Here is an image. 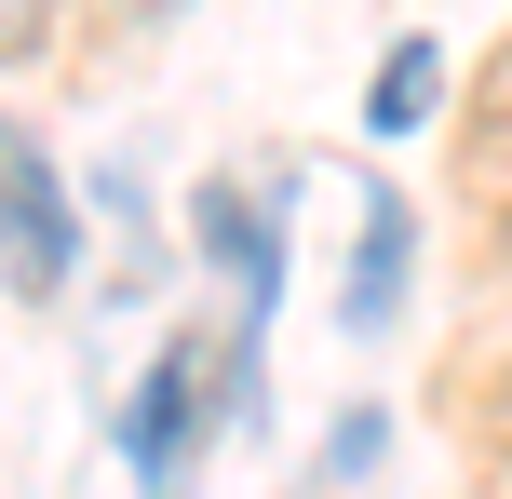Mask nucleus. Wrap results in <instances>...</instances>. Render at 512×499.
I'll list each match as a JSON object with an SVG mask.
<instances>
[{
	"instance_id": "f257e3e1",
	"label": "nucleus",
	"mask_w": 512,
	"mask_h": 499,
	"mask_svg": "<svg viewBox=\"0 0 512 499\" xmlns=\"http://www.w3.org/2000/svg\"><path fill=\"white\" fill-rule=\"evenodd\" d=\"M68 257H81V230H68V189H54L41 135L0 122V284H14V297H54Z\"/></svg>"
},
{
	"instance_id": "0eeeda50",
	"label": "nucleus",
	"mask_w": 512,
	"mask_h": 499,
	"mask_svg": "<svg viewBox=\"0 0 512 499\" xmlns=\"http://www.w3.org/2000/svg\"><path fill=\"white\" fill-rule=\"evenodd\" d=\"M122 14H189V0H122Z\"/></svg>"
},
{
	"instance_id": "f03ea898",
	"label": "nucleus",
	"mask_w": 512,
	"mask_h": 499,
	"mask_svg": "<svg viewBox=\"0 0 512 499\" xmlns=\"http://www.w3.org/2000/svg\"><path fill=\"white\" fill-rule=\"evenodd\" d=\"M189 432H203V338H176L149 378H135V405H122V459L149 486H176L189 473Z\"/></svg>"
},
{
	"instance_id": "20e7f679",
	"label": "nucleus",
	"mask_w": 512,
	"mask_h": 499,
	"mask_svg": "<svg viewBox=\"0 0 512 499\" xmlns=\"http://www.w3.org/2000/svg\"><path fill=\"white\" fill-rule=\"evenodd\" d=\"M203 257H230L243 297H270V270H283V257H270V216H256L243 189H203Z\"/></svg>"
},
{
	"instance_id": "423d86ee",
	"label": "nucleus",
	"mask_w": 512,
	"mask_h": 499,
	"mask_svg": "<svg viewBox=\"0 0 512 499\" xmlns=\"http://www.w3.org/2000/svg\"><path fill=\"white\" fill-rule=\"evenodd\" d=\"M54 14H68V0H0V68H27V54L54 41Z\"/></svg>"
},
{
	"instance_id": "7ed1b4c3",
	"label": "nucleus",
	"mask_w": 512,
	"mask_h": 499,
	"mask_svg": "<svg viewBox=\"0 0 512 499\" xmlns=\"http://www.w3.org/2000/svg\"><path fill=\"white\" fill-rule=\"evenodd\" d=\"M405 243H418V216L378 189V216H364V270H351V324H391V297H405Z\"/></svg>"
},
{
	"instance_id": "39448f33",
	"label": "nucleus",
	"mask_w": 512,
	"mask_h": 499,
	"mask_svg": "<svg viewBox=\"0 0 512 499\" xmlns=\"http://www.w3.org/2000/svg\"><path fill=\"white\" fill-rule=\"evenodd\" d=\"M432 95H445V54H432V41H391V68H378V95H364V122L405 135V122H432Z\"/></svg>"
}]
</instances>
